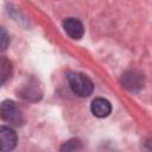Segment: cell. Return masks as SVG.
<instances>
[{"instance_id":"obj_1","label":"cell","mask_w":152,"mask_h":152,"mask_svg":"<svg viewBox=\"0 0 152 152\" xmlns=\"http://www.w3.org/2000/svg\"><path fill=\"white\" fill-rule=\"evenodd\" d=\"M68 83L72 93L80 97H87L94 90V84L91 80L81 72H69Z\"/></svg>"},{"instance_id":"obj_3","label":"cell","mask_w":152,"mask_h":152,"mask_svg":"<svg viewBox=\"0 0 152 152\" xmlns=\"http://www.w3.org/2000/svg\"><path fill=\"white\" fill-rule=\"evenodd\" d=\"M121 84L129 91H139L144 87V75L134 69L126 70L121 76Z\"/></svg>"},{"instance_id":"obj_7","label":"cell","mask_w":152,"mask_h":152,"mask_svg":"<svg viewBox=\"0 0 152 152\" xmlns=\"http://www.w3.org/2000/svg\"><path fill=\"white\" fill-rule=\"evenodd\" d=\"M12 72V64L8 59H6L5 57L1 58L0 62V78H1V84H4L7 78L11 76Z\"/></svg>"},{"instance_id":"obj_4","label":"cell","mask_w":152,"mask_h":152,"mask_svg":"<svg viewBox=\"0 0 152 152\" xmlns=\"http://www.w3.org/2000/svg\"><path fill=\"white\" fill-rule=\"evenodd\" d=\"M63 28L65 33L72 39H81L84 34L83 24L76 18H66L63 21Z\"/></svg>"},{"instance_id":"obj_2","label":"cell","mask_w":152,"mask_h":152,"mask_svg":"<svg viewBox=\"0 0 152 152\" xmlns=\"http://www.w3.org/2000/svg\"><path fill=\"white\" fill-rule=\"evenodd\" d=\"M0 114H1V118L4 121H6L13 126H20L24 121L20 108L17 106L15 102L10 101V100H6L1 103Z\"/></svg>"},{"instance_id":"obj_10","label":"cell","mask_w":152,"mask_h":152,"mask_svg":"<svg viewBox=\"0 0 152 152\" xmlns=\"http://www.w3.org/2000/svg\"><path fill=\"white\" fill-rule=\"evenodd\" d=\"M8 45V36L5 31V28H1V49L5 50Z\"/></svg>"},{"instance_id":"obj_8","label":"cell","mask_w":152,"mask_h":152,"mask_svg":"<svg viewBox=\"0 0 152 152\" xmlns=\"http://www.w3.org/2000/svg\"><path fill=\"white\" fill-rule=\"evenodd\" d=\"M21 96L26 100H37L40 97V91L36 86H28L25 87L24 90L21 91Z\"/></svg>"},{"instance_id":"obj_6","label":"cell","mask_w":152,"mask_h":152,"mask_svg":"<svg viewBox=\"0 0 152 152\" xmlns=\"http://www.w3.org/2000/svg\"><path fill=\"white\" fill-rule=\"evenodd\" d=\"M90 110L96 118H107L112 112V104L108 100L103 97H97L93 100L90 104Z\"/></svg>"},{"instance_id":"obj_5","label":"cell","mask_w":152,"mask_h":152,"mask_svg":"<svg viewBox=\"0 0 152 152\" xmlns=\"http://www.w3.org/2000/svg\"><path fill=\"white\" fill-rule=\"evenodd\" d=\"M17 133L11 128L6 126H1L0 128V142H1V150L2 151H11L17 145Z\"/></svg>"},{"instance_id":"obj_9","label":"cell","mask_w":152,"mask_h":152,"mask_svg":"<svg viewBox=\"0 0 152 152\" xmlns=\"http://www.w3.org/2000/svg\"><path fill=\"white\" fill-rule=\"evenodd\" d=\"M82 146H81V141L80 140H77V139H71V140H69L68 142H65L62 147H61V150L62 151H72V150H78V148H81Z\"/></svg>"}]
</instances>
